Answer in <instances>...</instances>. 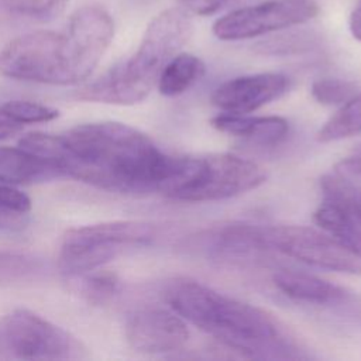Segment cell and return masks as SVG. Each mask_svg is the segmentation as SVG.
Returning a JSON list of instances; mask_svg holds the SVG:
<instances>
[{"mask_svg": "<svg viewBox=\"0 0 361 361\" xmlns=\"http://www.w3.org/2000/svg\"><path fill=\"white\" fill-rule=\"evenodd\" d=\"M317 14L314 0H267L228 11L212 30L223 41L248 39L307 23Z\"/></svg>", "mask_w": 361, "mask_h": 361, "instance_id": "9", "label": "cell"}, {"mask_svg": "<svg viewBox=\"0 0 361 361\" xmlns=\"http://www.w3.org/2000/svg\"><path fill=\"white\" fill-rule=\"evenodd\" d=\"M78 276H83L79 283L82 296L94 305L106 303L116 296L120 289V281L111 272L90 271Z\"/></svg>", "mask_w": 361, "mask_h": 361, "instance_id": "22", "label": "cell"}, {"mask_svg": "<svg viewBox=\"0 0 361 361\" xmlns=\"http://www.w3.org/2000/svg\"><path fill=\"white\" fill-rule=\"evenodd\" d=\"M360 217H361V216H360Z\"/></svg>", "mask_w": 361, "mask_h": 361, "instance_id": "29", "label": "cell"}, {"mask_svg": "<svg viewBox=\"0 0 361 361\" xmlns=\"http://www.w3.org/2000/svg\"><path fill=\"white\" fill-rule=\"evenodd\" d=\"M155 235L154 224L137 220H116L71 228L62 237L59 268L69 276L96 271L128 248L149 245Z\"/></svg>", "mask_w": 361, "mask_h": 361, "instance_id": "6", "label": "cell"}, {"mask_svg": "<svg viewBox=\"0 0 361 361\" xmlns=\"http://www.w3.org/2000/svg\"><path fill=\"white\" fill-rule=\"evenodd\" d=\"M58 116L56 109L30 100H8L0 104V117L21 126L52 121Z\"/></svg>", "mask_w": 361, "mask_h": 361, "instance_id": "21", "label": "cell"}, {"mask_svg": "<svg viewBox=\"0 0 361 361\" xmlns=\"http://www.w3.org/2000/svg\"><path fill=\"white\" fill-rule=\"evenodd\" d=\"M0 337L7 358L86 360V347L71 333L39 314L16 309L0 319Z\"/></svg>", "mask_w": 361, "mask_h": 361, "instance_id": "8", "label": "cell"}, {"mask_svg": "<svg viewBox=\"0 0 361 361\" xmlns=\"http://www.w3.org/2000/svg\"><path fill=\"white\" fill-rule=\"evenodd\" d=\"M114 37V21L102 6L75 10L61 30L20 35L0 51V75L45 85H76L99 65Z\"/></svg>", "mask_w": 361, "mask_h": 361, "instance_id": "2", "label": "cell"}, {"mask_svg": "<svg viewBox=\"0 0 361 361\" xmlns=\"http://www.w3.org/2000/svg\"><path fill=\"white\" fill-rule=\"evenodd\" d=\"M336 169L353 178L361 179V144L358 145L357 149H354V152L350 157L340 161Z\"/></svg>", "mask_w": 361, "mask_h": 361, "instance_id": "25", "label": "cell"}, {"mask_svg": "<svg viewBox=\"0 0 361 361\" xmlns=\"http://www.w3.org/2000/svg\"><path fill=\"white\" fill-rule=\"evenodd\" d=\"M348 27L351 31V35L361 41V0L357 1V4L354 6L350 18H348Z\"/></svg>", "mask_w": 361, "mask_h": 361, "instance_id": "26", "label": "cell"}, {"mask_svg": "<svg viewBox=\"0 0 361 361\" xmlns=\"http://www.w3.org/2000/svg\"><path fill=\"white\" fill-rule=\"evenodd\" d=\"M0 360H6L4 351H3V345H1V337H0Z\"/></svg>", "mask_w": 361, "mask_h": 361, "instance_id": "28", "label": "cell"}, {"mask_svg": "<svg viewBox=\"0 0 361 361\" xmlns=\"http://www.w3.org/2000/svg\"><path fill=\"white\" fill-rule=\"evenodd\" d=\"M31 199L11 188L0 183V233H14L23 230L28 223Z\"/></svg>", "mask_w": 361, "mask_h": 361, "instance_id": "18", "label": "cell"}, {"mask_svg": "<svg viewBox=\"0 0 361 361\" xmlns=\"http://www.w3.org/2000/svg\"><path fill=\"white\" fill-rule=\"evenodd\" d=\"M313 220L327 234L361 252V221L345 207L323 199L313 213Z\"/></svg>", "mask_w": 361, "mask_h": 361, "instance_id": "15", "label": "cell"}, {"mask_svg": "<svg viewBox=\"0 0 361 361\" xmlns=\"http://www.w3.org/2000/svg\"><path fill=\"white\" fill-rule=\"evenodd\" d=\"M272 281L279 292L300 303L333 306L350 299L348 292L341 286L298 269H278Z\"/></svg>", "mask_w": 361, "mask_h": 361, "instance_id": "12", "label": "cell"}, {"mask_svg": "<svg viewBox=\"0 0 361 361\" xmlns=\"http://www.w3.org/2000/svg\"><path fill=\"white\" fill-rule=\"evenodd\" d=\"M247 234L255 251L275 250L316 268L361 275V252L316 228L247 224Z\"/></svg>", "mask_w": 361, "mask_h": 361, "instance_id": "7", "label": "cell"}, {"mask_svg": "<svg viewBox=\"0 0 361 361\" xmlns=\"http://www.w3.org/2000/svg\"><path fill=\"white\" fill-rule=\"evenodd\" d=\"M357 134H361V93L341 104L319 130L317 140L320 142H331Z\"/></svg>", "mask_w": 361, "mask_h": 361, "instance_id": "17", "label": "cell"}, {"mask_svg": "<svg viewBox=\"0 0 361 361\" xmlns=\"http://www.w3.org/2000/svg\"><path fill=\"white\" fill-rule=\"evenodd\" d=\"M18 145L63 176L114 193H159L173 165L147 134L117 121L79 124L59 135L28 133Z\"/></svg>", "mask_w": 361, "mask_h": 361, "instance_id": "1", "label": "cell"}, {"mask_svg": "<svg viewBox=\"0 0 361 361\" xmlns=\"http://www.w3.org/2000/svg\"><path fill=\"white\" fill-rule=\"evenodd\" d=\"M265 180L262 166L233 154L183 155L173 158L159 193L180 202H214L257 189Z\"/></svg>", "mask_w": 361, "mask_h": 361, "instance_id": "5", "label": "cell"}, {"mask_svg": "<svg viewBox=\"0 0 361 361\" xmlns=\"http://www.w3.org/2000/svg\"><path fill=\"white\" fill-rule=\"evenodd\" d=\"M20 131H21V124H17L4 117H0V140L11 137Z\"/></svg>", "mask_w": 361, "mask_h": 361, "instance_id": "27", "label": "cell"}, {"mask_svg": "<svg viewBox=\"0 0 361 361\" xmlns=\"http://www.w3.org/2000/svg\"><path fill=\"white\" fill-rule=\"evenodd\" d=\"M257 0H179L178 6L190 16H213L224 10H235Z\"/></svg>", "mask_w": 361, "mask_h": 361, "instance_id": "24", "label": "cell"}, {"mask_svg": "<svg viewBox=\"0 0 361 361\" xmlns=\"http://www.w3.org/2000/svg\"><path fill=\"white\" fill-rule=\"evenodd\" d=\"M166 302L190 324L247 358H302L296 343L268 312L195 281L166 289Z\"/></svg>", "mask_w": 361, "mask_h": 361, "instance_id": "3", "label": "cell"}, {"mask_svg": "<svg viewBox=\"0 0 361 361\" xmlns=\"http://www.w3.org/2000/svg\"><path fill=\"white\" fill-rule=\"evenodd\" d=\"M126 338L131 348L144 354H166L180 350L189 329L176 312L161 307H142L126 322Z\"/></svg>", "mask_w": 361, "mask_h": 361, "instance_id": "10", "label": "cell"}, {"mask_svg": "<svg viewBox=\"0 0 361 361\" xmlns=\"http://www.w3.org/2000/svg\"><path fill=\"white\" fill-rule=\"evenodd\" d=\"M310 93L313 99L322 104H344L357 94V86L354 82L344 79L322 78L312 83Z\"/></svg>", "mask_w": 361, "mask_h": 361, "instance_id": "23", "label": "cell"}, {"mask_svg": "<svg viewBox=\"0 0 361 361\" xmlns=\"http://www.w3.org/2000/svg\"><path fill=\"white\" fill-rule=\"evenodd\" d=\"M42 269V261L25 251L0 250V288L21 283Z\"/></svg>", "mask_w": 361, "mask_h": 361, "instance_id": "20", "label": "cell"}, {"mask_svg": "<svg viewBox=\"0 0 361 361\" xmlns=\"http://www.w3.org/2000/svg\"><path fill=\"white\" fill-rule=\"evenodd\" d=\"M289 78L282 73H255L233 78L212 94V103L224 113L245 114L283 96Z\"/></svg>", "mask_w": 361, "mask_h": 361, "instance_id": "11", "label": "cell"}, {"mask_svg": "<svg viewBox=\"0 0 361 361\" xmlns=\"http://www.w3.org/2000/svg\"><path fill=\"white\" fill-rule=\"evenodd\" d=\"M62 176L52 162L20 147L0 148V183L32 185Z\"/></svg>", "mask_w": 361, "mask_h": 361, "instance_id": "14", "label": "cell"}, {"mask_svg": "<svg viewBox=\"0 0 361 361\" xmlns=\"http://www.w3.org/2000/svg\"><path fill=\"white\" fill-rule=\"evenodd\" d=\"M210 124L220 133L245 138L262 145H274L286 138L289 124L279 116H245L237 113L217 114Z\"/></svg>", "mask_w": 361, "mask_h": 361, "instance_id": "13", "label": "cell"}, {"mask_svg": "<svg viewBox=\"0 0 361 361\" xmlns=\"http://www.w3.org/2000/svg\"><path fill=\"white\" fill-rule=\"evenodd\" d=\"M204 72L206 66L200 58L188 52H179L162 69L157 83L158 90L168 97L179 96L199 82Z\"/></svg>", "mask_w": 361, "mask_h": 361, "instance_id": "16", "label": "cell"}, {"mask_svg": "<svg viewBox=\"0 0 361 361\" xmlns=\"http://www.w3.org/2000/svg\"><path fill=\"white\" fill-rule=\"evenodd\" d=\"M193 31L192 16L171 7L155 16L137 48L124 62L78 90L86 102L130 106L142 102L157 86L165 65L180 52Z\"/></svg>", "mask_w": 361, "mask_h": 361, "instance_id": "4", "label": "cell"}, {"mask_svg": "<svg viewBox=\"0 0 361 361\" xmlns=\"http://www.w3.org/2000/svg\"><path fill=\"white\" fill-rule=\"evenodd\" d=\"M69 0H0V14L11 18L45 23L58 17Z\"/></svg>", "mask_w": 361, "mask_h": 361, "instance_id": "19", "label": "cell"}]
</instances>
